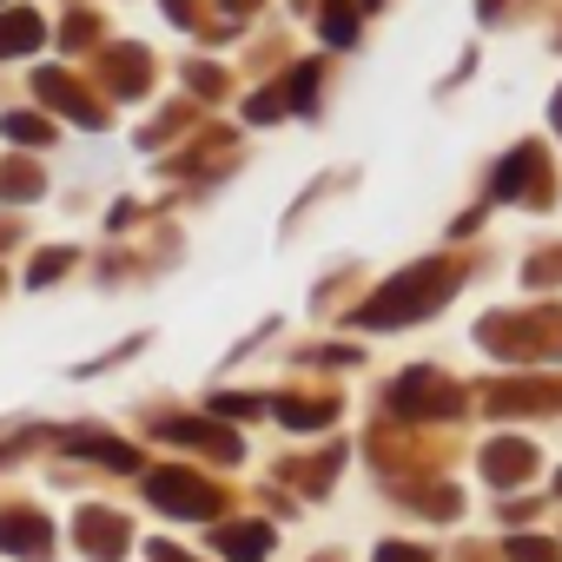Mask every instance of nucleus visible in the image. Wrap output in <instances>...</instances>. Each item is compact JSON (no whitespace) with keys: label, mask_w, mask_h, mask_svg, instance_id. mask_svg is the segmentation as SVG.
I'll use <instances>...</instances> for the list:
<instances>
[{"label":"nucleus","mask_w":562,"mask_h":562,"mask_svg":"<svg viewBox=\"0 0 562 562\" xmlns=\"http://www.w3.org/2000/svg\"><path fill=\"white\" fill-rule=\"evenodd\" d=\"M8 139H14V146H47L54 133H47L34 113H14V120H8Z\"/></svg>","instance_id":"nucleus-15"},{"label":"nucleus","mask_w":562,"mask_h":562,"mask_svg":"<svg viewBox=\"0 0 562 562\" xmlns=\"http://www.w3.org/2000/svg\"><path fill=\"white\" fill-rule=\"evenodd\" d=\"M146 496L159 503V509H172V516H212V490L199 483V476H186V470H153L146 476Z\"/></svg>","instance_id":"nucleus-2"},{"label":"nucleus","mask_w":562,"mask_h":562,"mask_svg":"<svg viewBox=\"0 0 562 562\" xmlns=\"http://www.w3.org/2000/svg\"><path fill=\"white\" fill-rule=\"evenodd\" d=\"M509 562H555V542H542V536H516V542H509Z\"/></svg>","instance_id":"nucleus-16"},{"label":"nucleus","mask_w":562,"mask_h":562,"mask_svg":"<svg viewBox=\"0 0 562 562\" xmlns=\"http://www.w3.org/2000/svg\"><path fill=\"white\" fill-rule=\"evenodd\" d=\"M47 41V27H41V14H0V54H34Z\"/></svg>","instance_id":"nucleus-8"},{"label":"nucleus","mask_w":562,"mask_h":562,"mask_svg":"<svg viewBox=\"0 0 562 562\" xmlns=\"http://www.w3.org/2000/svg\"><path fill=\"white\" fill-rule=\"evenodd\" d=\"M41 100H47V106H60V113H67V120H80V126H100V106H93V100H80L60 74H41Z\"/></svg>","instance_id":"nucleus-6"},{"label":"nucleus","mask_w":562,"mask_h":562,"mask_svg":"<svg viewBox=\"0 0 562 562\" xmlns=\"http://www.w3.org/2000/svg\"><path fill=\"white\" fill-rule=\"evenodd\" d=\"M285 424H299V430H312V424H331V404H271Z\"/></svg>","instance_id":"nucleus-14"},{"label":"nucleus","mask_w":562,"mask_h":562,"mask_svg":"<svg viewBox=\"0 0 562 562\" xmlns=\"http://www.w3.org/2000/svg\"><path fill=\"white\" fill-rule=\"evenodd\" d=\"M166 437H172V443H212L218 457H238V437H232L225 424H192V417H172V424H166Z\"/></svg>","instance_id":"nucleus-7"},{"label":"nucleus","mask_w":562,"mask_h":562,"mask_svg":"<svg viewBox=\"0 0 562 562\" xmlns=\"http://www.w3.org/2000/svg\"><path fill=\"white\" fill-rule=\"evenodd\" d=\"M47 522L41 516H0V549H21V555H41L47 549Z\"/></svg>","instance_id":"nucleus-9"},{"label":"nucleus","mask_w":562,"mask_h":562,"mask_svg":"<svg viewBox=\"0 0 562 562\" xmlns=\"http://www.w3.org/2000/svg\"><path fill=\"white\" fill-rule=\"evenodd\" d=\"M60 443H67V450H80V457H93V463L139 470V450H133V443H120V437H106V430H67Z\"/></svg>","instance_id":"nucleus-4"},{"label":"nucleus","mask_w":562,"mask_h":562,"mask_svg":"<svg viewBox=\"0 0 562 562\" xmlns=\"http://www.w3.org/2000/svg\"><path fill=\"white\" fill-rule=\"evenodd\" d=\"M529 463H536V450H529V443H516V437H503V443H490V457H483V476H490V483H516Z\"/></svg>","instance_id":"nucleus-5"},{"label":"nucleus","mask_w":562,"mask_h":562,"mask_svg":"<svg viewBox=\"0 0 562 562\" xmlns=\"http://www.w3.org/2000/svg\"><path fill=\"white\" fill-rule=\"evenodd\" d=\"M529 172H536V153H529V146H522V153H509V159H503V172H496V199H516Z\"/></svg>","instance_id":"nucleus-13"},{"label":"nucleus","mask_w":562,"mask_h":562,"mask_svg":"<svg viewBox=\"0 0 562 562\" xmlns=\"http://www.w3.org/2000/svg\"><path fill=\"white\" fill-rule=\"evenodd\" d=\"M325 41H331V47H351V41H358V14H351V0H325Z\"/></svg>","instance_id":"nucleus-12"},{"label":"nucleus","mask_w":562,"mask_h":562,"mask_svg":"<svg viewBox=\"0 0 562 562\" xmlns=\"http://www.w3.org/2000/svg\"><path fill=\"white\" fill-rule=\"evenodd\" d=\"M391 397H397V411H404V417H424V411H450V384H443V378H430V371H411V378H404Z\"/></svg>","instance_id":"nucleus-3"},{"label":"nucleus","mask_w":562,"mask_h":562,"mask_svg":"<svg viewBox=\"0 0 562 562\" xmlns=\"http://www.w3.org/2000/svg\"><path fill=\"white\" fill-rule=\"evenodd\" d=\"M378 562H424V549H411V542H384Z\"/></svg>","instance_id":"nucleus-17"},{"label":"nucleus","mask_w":562,"mask_h":562,"mask_svg":"<svg viewBox=\"0 0 562 562\" xmlns=\"http://www.w3.org/2000/svg\"><path fill=\"white\" fill-rule=\"evenodd\" d=\"M450 265H417V271H404L397 285H391V299H378V305H364L358 318L364 325H404V318H417V312H430V305H443V285H450Z\"/></svg>","instance_id":"nucleus-1"},{"label":"nucleus","mask_w":562,"mask_h":562,"mask_svg":"<svg viewBox=\"0 0 562 562\" xmlns=\"http://www.w3.org/2000/svg\"><path fill=\"white\" fill-rule=\"evenodd\" d=\"M218 549H225L232 562H258V555L271 549V529H265V522H238V529H218Z\"/></svg>","instance_id":"nucleus-10"},{"label":"nucleus","mask_w":562,"mask_h":562,"mask_svg":"<svg viewBox=\"0 0 562 562\" xmlns=\"http://www.w3.org/2000/svg\"><path fill=\"white\" fill-rule=\"evenodd\" d=\"M166 8H172V14H179V21H186V0H166Z\"/></svg>","instance_id":"nucleus-19"},{"label":"nucleus","mask_w":562,"mask_h":562,"mask_svg":"<svg viewBox=\"0 0 562 562\" xmlns=\"http://www.w3.org/2000/svg\"><path fill=\"white\" fill-rule=\"evenodd\" d=\"M120 536H126V529H120L113 516H100V509H87V516H80V542H87V549L113 555V549H120Z\"/></svg>","instance_id":"nucleus-11"},{"label":"nucleus","mask_w":562,"mask_h":562,"mask_svg":"<svg viewBox=\"0 0 562 562\" xmlns=\"http://www.w3.org/2000/svg\"><path fill=\"white\" fill-rule=\"evenodd\" d=\"M555 126H562V100H555Z\"/></svg>","instance_id":"nucleus-20"},{"label":"nucleus","mask_w":562,"mask_h":562,"mask_svg":"<svg viewBox=\"0 0 562 562\" xmlns=\"http://www.w3.org/2000/svg\"><path fill=\"white\" fill-rule=\"evenodd\" d=\"M67 265V251H47V258H34V285H47V278Z\"/></svg>","instance_id":"nucleus-18"}]
</instances>
